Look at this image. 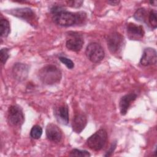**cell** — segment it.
<instances>
[{
    "label": "cell",
    "mask_w": 157,
    "mask_h": 157,
    "mask_svg": "<svg viewBox=\"0 0 157 157\" xmlns=\"http://www.w3.org/2000/svg\"><path fill=\"white\" fill-rule=\"evenodd\" d=\"M156 11L151 10L148 13V21L151 27L155 29L157 27V17Z\"/></svg>",
    "instance_id": "obj_19"
},
{
    "label": "cell",
    "mask_w": 157,
    "mask_h": 157,
    "mask_svg": "<svg viewBox=\"0 0 157 157\" xmlns=\"http://www.w3.org/2000/svg\"><path fill=\"white\" fill-rule=\"evenodd\" d=\"M0 56H1V62L2 64H4L9 57V49L7 48H1L0 52Z\"/></svg>",
    "instance_id": "obj_21"
},
{
    "label": "cell",
    "mask_w": 157,
    "mask_h": 157,
    "mask_svg": "<svg viewBox=\"0 0 157 157\" xmlns=\"http://www.w3.org/2000/svg\"><path fill=\"white\" fill-rule=\"evenodd\" d=\"M38 77L44 84L51 85L59 82L62 74L56 66L50 64L45 66L39 71Z\"/></svg>",
    "instance_id": "obj_2"
},
{
    "label": "cell",
    "mask_w": 157,
    "mask_h": 157,
    "mask_svg": "<svg viewBox=\"0 0 157 157\" xmlns=\"http://www.w3.org/2000/svg\"><path fill=\"white\" fill-rule=\"evenodd\" d=\"M59 59L60 60V61L63 63L68 69H72L74 68V64L72 62V60H71L70 59L64 57V56H59Z\"/></svg>",
    "instance_id": "obj_22"
},
{
    "label": "cell",
    "mask_w": 157,
    "mask_h": 157,
    "mask_svg": "<svg viewBox=\"0 0 157 157\" xmlns=\"http://www.w3.org/2000/svg\"><path fill=\"white\" fill-rule=\"evenodd\" d=\"M149 2H150V4L151 5H153L154 6H156V4H157V1H150Z\"/></svg>",
    "instance_id": "obj_26"
},
{
    "label": "cell",
    "mask_w": 157,
    "mask_h": 157,
    "mask_svg": "<svg viewBox=\"0 0 157 157\" xmlns=\"http://www.w3.org/2000/svg\"><path fill=\"white\" fill-rule=\"evenodd\" d=\"M7 118L9 122L14 126H21L25 121L22 109L17 105H12L9 108Z\"/></svg>",
    "instance_id": "obj_8"
},
{
    "label": "cell",
    "mask_w": 157,
    "mask_h": 157,
    "mask_svg": "<svg viewBox=\"0 0 157 157\" xmlns=\"http://www.w3.org/2000/svg\"><path fill=\"white\" fill-rule=\"evenodd\" d=\"M147 11L144 8H140L137 9L134 14V18L139 21H145L147 17Z\"/></svg>",
    "instance_id": "obj_17"
},
{
    "label": "cell",
    "mask_w": 157,
    "mask_h": 157,
    "mask_svg": "<svg viewBox=\"0 0 157 157\" xmlns=\"http://www.w3.org/2000/svg\"><path fill=\"white\" fill-rule=\"evenodd\" d=\"M116 147H117V143H116V142H113V143L112 144L111 146L110 147L109 149L107 150L106 154H105L104 156H111V155H112V153H113V151H114V150H115Z\"/></svg>",
    "instance_id": "obj_24"
},
{
    "label": "cell",
    "mask_w": 157,
    "mask_h": 157,
    "mask_svg": "<svg viewBox=\"0 0 157 157\" xmlns=\"http://www.w3.org/2000/svg\"><path fill=\"white\" fill-rule=\"evenodd\" d=\"M85 54L88 59L94 63L101 62L105 56L103 48L97 42L89 44L86 48Z\"/></svg>",
    "instance_id": "obj_5"
},
{
    "label": "cell",
    "mask_w": 157,
    "mask_h": 157,
    "mask_svg": "<svg viewBox=\"0 0 157 157\" xmlns=\"http://www.w3.org/2000/svg\"><path fill=\"white\" fill-rule=\"evenodd\" d=\"M107 134L105 129H100L91 135L86 140L88 147L94 151L101 150L105 145Z\"/></svg>",
    "instance_id": "obj_3"
},
{
    "label": "cell",
    "mask_w": 157,
    "mask_h": 157,
    "mask_svg": "<svg viewBox=\"0 0 157 157\" xmlns=\"http://www.w3.org/2000/svg\"><path fill=\"white\" fill-rule=\"evenodd\" d=\"M157 55L156 50L151 47L144 49L142 56L140 60V63L144 66H147L156 63Z\"/></svg>",
    "instance_id": "obj_12"
},
{
    "label": "cell",
    "mask_w": 157,
    "mask_h": 157,
    "mask_svg": "<svg viewBox=\"0 0 157 157\" xmlns=\"http://www.w3.org/2000/svg\"><path fill=\"white\" fill-rule=\"evenodd\" d=\"M71 156H90V153L86 150H81L78 149H73L69 153Z\"/></svg>",
    "instance_id": "obj_20"
},
{
    "label": "cell",
    "mask_w": 157,
    "mask_h": 157,
    "mask_svg": "<svg viewBox=\"0 0 157 157\" xmlns=\"http://www.w3.org/2000/svg\"><path fill=\"white\" fill-rule=\"evenodd\" d=\"M136 98L137 94L134 93L127 94L121 97L119 102V108L122 115H125L126 114L131 102L135 101Z\"/></svg>",
    "instance_id": "obj_15"
},
{
    "label": "cell",
    "mask_w": 157,
    "mask_h": 157,
    "mask_svg": "<svg viewBox=\"0 0 157 157\" xmlns=\"http://www.w3.org/2000/svg\"><path fill=\"white\" fill-rule=\"evenodd\" d=\"M45 132L47 138L51 142L58 143L62 139L63 133L61 130L57 125L53 123L48 124Z\"/></svg>",
    "instance_id": "obj_11"
},
{
    "label": "cell",
    "mask_w": 157,
    "mask_h": 157,
    "mask_svg": "<svg viewBox=\"0 0 157 157\" xmlns=\"http://www.w3.org/2000/svg\"><path fill=\"white\" fill-rule=\"evenodd\" d=\"M83 1H78V0H72V1H66L67 4L72 7L78 8L82 6Z\"/></svg>",
    "instance_id": "obj_23"
},
{
    "label": "cell",
    "mask_w": 157,
    "mask_h": 157,
    "mask_svg": "<svg viewBox=\"0 0 157 157\" xmlns=\"http://www.w3.org/2000/svg\"><path fill=\"white\" fill-rule=\"evenodd\" d=\"M87 118L85 114L81 113H77L72 119V129L76 133H80L85 128Z\"/></svg>",
    "instance_id": "obj_14"
},
{
    "label": "cell",
    "mask_w": 157,
    "mask_h": 157,
    "mask_svg": "<svg viewBox=\"0 0 157 157\" xmlns=\"http://www.w3.org/2000/svg\"><path fill=\"white\" fill-rule=\"evenodd\" d=\"M53 21L56 25L68 27L83 23L86 16L84 12L73 13L65 10L60 6H55L51 9Z\"/></svg>",
    "instance_id": "obj_1"
},
{
    "label": "cell",
    "mask_w": 157,
    "mask_h": 157,
    "mask_svg": "<svg viewBox=\"0 0 157 157\" xmlns=\"http://www.w3.org/2000/svg\"><path fill=\"white\" fill-rule=\"evenodd\" d=\"M126 33L130 40H140L144 36L145 32L142 26L133 23H129L126 26Z\"/></svg>",
    "instance_id": "obj_9"
},
{
    "label": "cell",
    "mask_w": 157,
    "mask_h": 157,
    "mask_svg": "<svg viewBox=\"0 0 157 157\" xmlns=\"http://www.w3.org/2000/svg\"><path fill=\"white\" fill-rule=\"evenodd\" d=\"M84 40L82 34L77 32H69L67 35L66 46L72 52H79L83 45Z\"/></svg>",
    "instance_id": "obj_7"
},
{
    "label": "cell",
    "mask_w": 157,
    "mask_h": 157,
    "mask_svg": "<svg viewBox=\"0 0 157 157\" xmlns=\"http://www.w3.org/2000/svg\"><path fill=\"white\" fill-rule=\"evenodd\" d=\"M7 12L13 16L25 20L26 21L31 24V25L34 26L36 25H37L36 15L34 12L31 9L28 7L17 8L11 9Z\"/></svg>",
    "instance_id": "obj_6"
},
{
    "label": "cell",
    "mask_w": 157,
    "mask_h": 157,
    "mask_svg": "<svg viewBox=\"0 0 157 157\" xmlns=\"http://www.w3.org/2000/svg\"><path fill=\"white\" fill-rule=\"evenodd\" d=\"M42 134V129L39 125H34L31 129L30 136L33 139H39Z\"/></svg>",
    "instance_id": "obj_18"
},
{
    "label": "cell",
    "mask_w": 157,
    "mask_h": 157,
    "mask_svg": "<svg viewBox=\"0 0 157 157\" xmlns=\"http://www.w3.org/2000/svg\"><path fill=\"white\" fill-rule=\"evenodd\" d=\"M54 116L59 123L66 125L69 123V110L67 105L62 104L54 108Z\"/></svg>",
    "instance_id": "obj_10"
},
{
    "label": "cell",
    "mask_w": 157,
    "mask_h": 157,
    "mask_svg": "<svg viewBox=\"0 0 157 157\" xmlns=\"http://www.w3.org/2000/svg\"><path fill=\"white\" fill-rule=\"evenodd\" d=\"M107 2L112 6H116L120 3V1H108Z\"/></svg>",
    "instance_id": "obj_25"
},
{
    "label": "cell",
    "mask_w": 157,
    "mask_h": 157,
    "mask_svg": "<svg viewBox=\"0 0 157 157\" xmlns=\"http://www.w3.org/2000/svg\"><path fill=\"white\" fill-rule=\"evenodd\" d=\"M10 28L9 21L6 19L2 18L0 21V36L1 37H6L10 33Z\"/></svg>",
    "instance_id": "obj_16"
},
{
    "label": "cell",
    "mask_w": 157,
    "mask_h": 157,
    "mask_svg": "<svg viewBox=\"0 0 157 157\" xmlns=\"http://www.w3.org/2000/svg\"><path fill=\"white\" fill-rule=\"evenodd\" d=\"M29 72V67L28 65L17 63H15L12 68V74L15 79L18 81H23L26 79Z\"/></svg>",
    "instance_id": "obj_13"
},
{
    "label": "cell",
    "mask_w": 157,
    "mask_h": 157,
    "mask_svg": "<svg viewBox=\"0 0 157 157\" xmlns=\"http://www.w3.org/2000/svg\"><path fill=\"white\" fill-rule=\"evenodd\" d=\"M106 40L108 48L114 55H118L122 51L125 43L123 36L117 32L108 34Z\"/></svg>",
    "instance_id": "obj_4"
}]
</instances>
